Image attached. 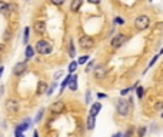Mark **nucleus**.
Masks as SVG:
<instances>
[{
    "label": "nucleus",
    "mask_w": 163,
    "mask_h": 137,
    "mask_svg": "<svg viewBox=\"0 0 163 137\" xmlns=\"http://www.w3.org/2000/svg\"><path fill=\"white\" fill-rule=\"evenodd\" d=\"M64 108H66L64 103L59 100V101H54V103L50 106V112L53 113V114H60V113L64 112Z\"/></svg>",
    "instance_id": "obj_7"
},
{
    "label": "nucleus",
    "mask_w": 163,
    "mask_h": 137,
    "mask_svg": "<svg viewBox=\"0 0 163 137\" xmlns=\"http://www.w3.org/2000/svg\"><path fill=\"white\" fill-rule=\"evenodd\" d=\"M33 29H34V32H36V33L45 34V32H46V23H45V21H42V20L34 21Z\"/></svg>",
    "instance_id": "obj_8"
},
{
    "label": "nucleus",
    "mask_w": 163,
    "mask_h": 137,
    "mask_svg": "<svg viewBox=\"0 0 163 137\" xmlns=\"http://www.w3.org/2000/svg\"><path fill=\"white\" fill-rule=\"evenodd\" d=\"M6 108L9 110V113L17 114V112H19V103H17V100H14V99L7 100L6 101Z\"/></svg>",
    "instance_id": "obj_6"
},
{
    "label": "nucleus",
    "mask_w": 163,
    "mask_h": 137,
    "mask_svg": "<svg viewBox=\"0 0 163 137\" xmlns=\"http://www.w3.org/2000/svg\"><path fill=\"white\" fill-rule=\"evenodd\" d=\"M86 127H87L89 130H93L95 129V126H96V116H92V114H89L87 117V123H86Z\"/></svg>",
    "instance_id": "obj_11"
},
{
    "label": "nucleus",
    "mask_w": 163,
    "mask_h": 137,
    "mask_svg": "<svg viewBox=\"0 0 163 137\" xmlns=\"http://www.w3.org/2000/svg\"><path fill=\"white\" fill-rule=\"evenodd\" d=\"M160 117H162V119H163V113H162V114H160Z\"/></svg>",
    "instance_id": "obj_41"
},
{
    "label": "nucleus",
    "mask_w": 163,
    "mask_h": 137,
    "mask_svg": "<svg viewBox=\"0 0 163 137\" xmlns=\"http://www.w3.org/2000/svg\"><path fill=\"white\" fill-rule=\"evenodd\" d=\"M97 97H99V99H105L106 94H103V93H99V94H97Z\"/></svg>",
    "instance_id": "obj_37"
},
{
    "label": "nucleus",
    "mask_w": 163,
    "mask_h": 137,
    "mask_svg": "<svg viewBox=\"0 0 163 137\" xmlns=\"http://www.w3.org/2000/svg\"><path fill=\"white\" fill-rule=\"evenodd\" d=\"M83 4V0H72V4H70V10L72 12H77Z\"/></svg>",
    "instance_id": "obj_12"
},
{
    "label": "nucleus",
    "mask_w": 163,
    "mask_h": 137,
    "mask_svg": "<svg viewBox=\"0 0 163 137\" xmlns=\"http://www.w3.org/2000/svg\"><path fill=\"white\" fill-rule=\"evenodd\" d=\"M54 89H56V82H53L52 83V86L49 89H47V91H46V94L47 96H50V94H53V91H54Z\"/></svg>",
    "instance_id": "obj_25"
},
{
    "label": "nucleus",
    "mask_w": 163,
    "mask_h": 137,
    "mask_svg": "<svg viewBox=\"0 0 163 137\" xmlns=\"http://www.w3.org/2000/svg\"><path fill=\"white\" fill-rule=\"evenodd\" d=\"M106 76V67H103V66H99V67H96L95 69V77H96L97 80H102L103 77Z\"/></svg>",
    "instance_id": "obj_10"
},
{
    "label": "nucleus",
    "mask_w": 163,
    "mask_h": 137,
    "mask_svg": "<svg viewBox=\"0 0 163 137\" xmlns=\"http://www.w3.org/2000/svg\"><path fill=\"white\" fill-rule=\"evenodd\" d=\"M149 2H152V0H149Z\"/></svg>",
    "instance_id": "obj_42"
},
{
    "label": "nucleus",
    "mask_w": 163,
    "mask_h": 137,
    "mask_svg": "<svg viewBox=\"0 0 163 137\" xmlns=\"http://www.w3.org/2000/svg\"><path fill=\"white\" fill-rule=\"evenodd\" d=\"M45 91H47V84L45 83V82H40V83H39L37 93L39 94H42V93H45Z\"/></svg>",
    "instance_id": "obj_18"
},
{
    "label": "nucleus",
    "mask_w": 163,
    "mask_h": 137,
    "mask_svg": "<svg viewBox=\"0 0 163 137\" xmlns=\"http://www.w3.org/2000/svg\"><path fill=\"white\" fill-rule=\"evenodd\" d=\"M149 26H150V19H149V16H146V14H142V16H139L134 19V27H136L139 32L146 30Z\"/></svg>",
    "instance_id": "obj_2"
},
{
    "label": "nucleus",
    "mask_w": 163,
    "mask_h": 137,
    "mask_svg": "<svg viewBox=\"0 0 163 137\" xmlns=\"http://www.w3.org/2000/svg\"><path fill=\"white\" fill-rule=\"evenodd\" d=\"M69 89L70 90H77V76H72L70 79V83H69Z\"/></svg>",
    "instance_id": "obj_14"
},
{
    "label": "nucleus",
    "mask_w": 163,
    "mask_h": 137,
    "mask_svg": "<svg viewBox=\"0 0 163 137\" xmlns=\"http://www.w3.org/2000/svg\"><path fill=\"white\" fill-rule=\"evenodd\" d=\"M114 25H119V26H122L123 25V23H125V20H123V19H122V17H114Z\"/></svg>",
    "instance_id": "obj_29"
},
{
    "label": "nucleus",
    "mask_w": 163,
    "mask_h": 137,
    "mask_svg": "<svg viewBox=\"0 0 163 137\" xmlns=\"http://www.w3.org/2000/svg\"><path fill=\"white\" fill-rule=\"evenodd\" d=\"M79 44L82 49L84 50H89V49H92L93 46H95V39L90 37V36H82L79 40Z\"/></svg>",
    "instance_id": "obj_4"
},
{
    "label": "nucleus",
    "mask_w": 163,
    "mask_h": 137,
    "mask_svg": "<svg viewBox=\"0 0 163 137\" xmlns=\"http://www.w3.org/2000/svg\"><path fill=\"white\" fill-rule=\"evenodd\" d=\"M112 137H122V133H116V134H113Z\"/></svg>",
    "instance_id": "obj_40"
},
{
    "label": "nucleus",
    "mask_w": 163,
    "mask_h": 137,
    "mask_svg": "<svg viewBox=\"0 0 163 137\" xmlns=\"http://www.w3.org/2000/svg\"><path fill=\"white\" fill-rule=\"evenodd\" d=\"M77 66H79V62H72L70 64H69V71H70V73H73V71L77 69Z\"/></svg>",
    "instance_id": "obj_20"
},
{
    "label": "nucleus",
    "mask_w": 163,
    "mask_h": 137,
    "mask_svg": "<svg viewBox=\"0 0 163 137\" xmlns=\"http://www.w3.org/2000/svg\"><path fill=\"white\" fill-rule=\"evenodd\" d=\"M70 79H72V76H67L66 79L63 80L62 84H60V91H59V93H63V91H64V89H66L67 86H69V83H70Z\"/></svg>",
    "instance_id": "obj_16"
},
{
    "label": "nucleus",
    "mask_w": 163,
    "mask_h": 137,
    "mask_svg": "<svg viewBox=\"0 0 163 137\" xmlns=\"http://www.w3.org/2000/svg\"><path fill=\"white\" fill-rule=\"evenodd\" d=\"M92 67H93V62H90L87 66H86V73H89V71L92 70Z\"/></svg>",
    "instance_id": "obj_34"
},
{
    "label": "nucleus",
    "mask_w": 163,
    "mask_h": 137,
    "mask_svg": "<svg viewBox=\"0 0 163 137\" xmlns=\"http://www.w3.org/2000/svg\"><path fill=\"white\" fill-rule=\"evenodd\" d=\"M25 71H26V63H25V62L17 63L16 66L13 67V74H16V76H20V74H23Z\"/></svg>",
    "instance_id": "obj_9"
},
{
    "label": "nucleus",
    "mask_w": 163,
    "mask_h": 137,
    "mask_svg": "<svg viewBox=\"0 0 163 137\" xmlns=\"http://www.w3.org/2000/svg\"><path fill=\"white\" fill-rule=\"evenodd\" d=\"M126 42V36L123 33H117L114 37L112 39V42H110V44H112V47H114V49H119L120 46H123Z\"/></svg>",
    "instance_id": "obj_5"
},
{
    "label": "nucleus",
    "mask_w": 163,
    "mask_h": 137,
    "mask_svg": "<svg viewBox=\"0 0 163 137\" xmlns=\"http://www.w3.org/2000/svg\"><path fill=\"white\" fill-rule=\"evenodd\" d=\"M163 107V103H159V104H156V108H162Z\"/></svg>",
    "instance_id": "obj_39"
},
{
    "label": "nucleus",
    "mask_w": 163,
    "mask_h": 137,
    "mask_svg": "<svg viewBox=\"0 0 163 137\" xmlns=\"http://www.w3.org/2000/svg\"><path fill=\"white\" fill-rule=\"evenodd\" d=\"M16 137H25L23 136V131H20L19 129H16Z\"/></svg>",
    "instance_id": "obj_35"
},
{
    "label": "nucleus",
    "mask_w": 163,
    "mask_h": 137,
    "mask_svg": "<svg viewBox=\"0 0 163 137\" xmlns=\"http://www.w3.org/2000/svg\"><path fill=\"white\" fill-rule=\"evenodd\" d=\"M33 56H34V49L32 46H27L26 47V60H30Z\"/></svg>",
    "instance_id": "obj_17"
},
{
    "label": "nucleus",
    "mask_w": 163,
    "mask_h": 137,
    "mask_svg": "<svg viewBox=\"0 0 163 137\" xmlns=\"http://www.w3.org/2000/svg\"><path fill=\"white\" fill-rule=\"evenodd\" d=\"M29 33H30V29L29 27H25V37H23V42L27 44V42H29Z\"/></svg>",
    "instance_id": "obj_22"
},
{
    "label": "nucleus",
    "mask_w": 163,
    "mask_h": 137,
    "mask_svg": "<svg viewBox=\"0 0 163 137\" xmlns=\"http://www.w3.org/2000/svg\"><path fill=\"white\" fill-rule=\"evenodd\" d=\"M90 99H92V91L87 90V93H86V103H90Z\"/></svg>",
    "instance_id": "obj_31"
},
{
    "label": "nucleus",
    "mask_w": 163,
    "mask_h": 137,
    "mask_svg": "<svg viewBox=\"0 0 163 137\" xmlns=\"http://www.w3.org/2000/svg\"><path fill=\"white\" fill-rule=\"evenodd\" d=\"M145 134H146V127H145V126H142V127L138 130V136L139 137H145Z\"/></svg>",
    "instance_id": "obj_26"
},
{
    "label": "nucleus",
    "mask_w": 163,
    "mask_h": 137,
    "mask_svg": "<svg viewBox=\"0 0 163 137\" xmlns=\"http://www.w3.org/2000/svg\"><path fill=\"white\" fill-rule=\"evenodd\" d=\"M43 114H45V108H40V110H39V113H37V116H36V121H37V123L42 120Z\"/></svg>",
    "instance_id": "obj_28"
},
{
    "label": "nucleus",
    "mask_w": 163,
    "mask_h": 137,
    "mask_svg": "<svg viewBox=\"0 0 163 137\" xmlns=\"http://www.w3.org/2000/svg\"><path fill=\"white\" fill-rule=\"evenodd\" d=\"M67 51H69V56L70 57H75V54H76V51H75V43H73V40H69V47H67Z\"/></svg>",
    "instance_id": "obj_15"
},
{
    "label": "nucleus",
    "mask_w": 163,
    "mask_h": 137,
    "mask_svg": "<svg viewBox=\"0 0 163 137\" xmlns=\"http://www.w3.org/2000/svg\"><path fill=\"white\" fill-rule=\"evenodd\" d=\"M102 110V103H95L92 104V107H90V113L89 114H92V116H97V113Z\"/></svg>",
    "instance_id": "obj_13"
},
{
    "label": "nucleus",
    "mask_w": 163,
    "mask_h": 137,
    "mask_svg": "<svg viewBox=\"0 0 163 137\" xmlns=\"http://www.w3.org/2000/svg\"><path fill=\"white\" fill-rule=\"evenodd\" d=\"M153 32H155V33H159V32H163V21H160V23H157V25L155 26V29H153Z\"/></svg>",
    "instance_id": "obj_21"
},
{
    "label": "nucleus",
    "mask_w": 163,
    "mask_h": 137,
    "mask_svg": "<svg viewBox=\"0 0 163 137\" xmlns=\"http://www.w3.org/2000/svg\"><path fill=\"white\" fill-rule=\"evenodd\" d=\"M63 73H64V71H62V70H60V71H57V73L54 74V82H56V80H57V79H60V77H62V76H63Z\"/></svg>",
    "instance_id": "obj_32"
},
{
    "label": "nucleus",
    "mask_w": 163,
    "mask_h": 137,
    "mask_svg": "<svg viewBox=\"0 0 163 137\" xmlns=\"http://www.w3.org/2000/svg\"><path fill=\"white\" fill-rule=\"evenodd\" d=\"M17 129L20 130V131H26V130L29 129V120H26L25 123H21V124H19V127Z\"/></svg>",
    "instance_id": "obj_19"
},
{
    "label": "nucleus",
    "mask_w": 163,
    "mask_h": 137,
    "mask_svg": "<svg viewBox=\"0 0 163 137\" xmlns=\"http://www.w3.org/2000/svg\"><path fill=\"white\" fill-rule=\"evenodd\" d=\"M3 70H4V67L0 66V77H2V74H3Z\"/></svg>",
    "instance_id": "obj_38"
},
{
    "label": "nucleus",
    "mask_w": 163,
    "mask_h": 137,
    "mask_svg": "<svg viewBox=\"0 0 163 137\" xmlns=\"http://www.w3.org/2000/svg\"><path fill=\"white\" fill-rule=\"evenodd\" d=\"M136 94H138L139 99H142L143 94H145V89L143 87H136Z\"/></svg>",
    "instance_id": "obj_24"
},
{
    "label": "nucleus",
    "mask_w": 163,
    "mask_h": 137,
    "mask_svg": "<svg viewBox=\"0 0 163 137\" xmlns=\"http://www.w3.org/2000/svg\"><path fill=\"white\" fill-rule=\"evenodd\" d=\"M7 7H9L7 3H4V2H0V13L7 12Z\"/></svg>",
    "instance_id": "obj_23"
},
{
    "label": "nucleus",
    "mask_w": 163,
    "mask_h": 137,
    "mask_svg": "<svg viewBox=\"0 0 163 137\" xmlns=\"http://www.w3.org/2000/svg\"><path fill=\"white\" fill-rule=\"evenodd\" d=\"M52 50H53V46L49 42H46V40H39V42L36 43V51H37L39 54H42V56L50 54Z\"/></svg>",
    "instance_id": "obj_3"
},
{
    "label": "nucleus",
    "mask_w": 163,
    "mask_h": 137,
    "mask_svg": "<svg viewBox=\"0 0 163 137\" xmlns=\"http://www.w3.org/2000/svg\"><path fill=\"white\" fill-rule=\"evenodd\" d=\"M130 103L132 100H125V99H119L116 101V108H117V113L120 116H127L130 112Z\"/></svg>",
    "instance_id": "obj_1"
},
{
    "label": "nucleus",
    "mask_w": 163,
    "mask_h": 137,
    "mask_svg": "<svg viewBox=\"0 0 163 137\" xmlns=\"http://www.w3.org/2000/svg\"><path fill=\"white\" fill-rule=\"evenodd\" d=\"M159 56H160V54H156L155 57L152 59V60H150V63H149V67H152V66H153V64H155L156 62H157V59H159Z\"/></svg>",
    "instance_id": "obj_30"
},
{
    "label": "nucleus",
    "mask_w": 163,
    "mask_h": 137,
    "mask_svg": "<svg viewBox=\"0 0 163 137\" xmlns=\"http://www.w3.org/2000/svg\"><path fill=\"white\" fill-rule=\"evenodd\" d=\"M87 60H89V56L87 54H84V56H82L77 62H79V64H84V63H87Z\"/></svg>",
    "instance_id": "obj_27"
},
{
    "label": "nucleus",
    "mask_w": 163,
    "mask_h": 137,
    "mask_svg": "<svg viewBox=\"0 0 163 137\" xmlns=\"http://www.w3.org/2000/svg\"><path fill=\"white\" fill-rule=\"evenodd\" d=\"M53 4H56V6H60V4L64 3V0H50Z\"/></svg>",
    "instance_id": "obj_33"
},
{
    "label": "nucleus",
    "mask_w": 163,
    "mask_h": 137,
    "mask_svg": "<svg viewBox=\"0 0 163 137\" xmlns=\"http://www.w3.org/2000/svg\"><path fill=\"white\" fill-rule=\"evenodd\" d=\"M89 3H92V4H99L100 3V0H87Z\"/></svg>",
    "instance_id": "obj_36"
}]
</instances>
